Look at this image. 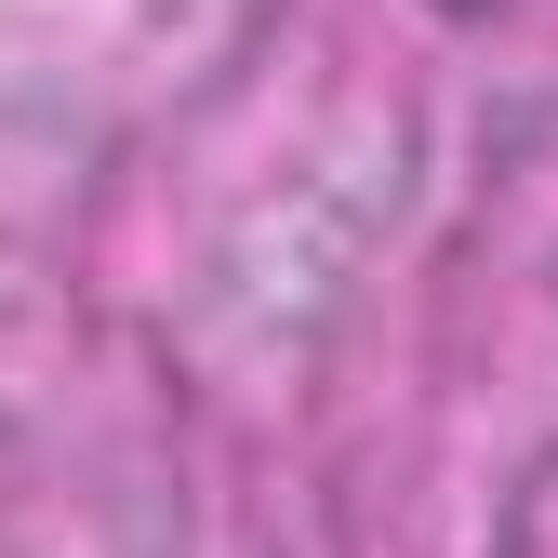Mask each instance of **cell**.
I'll use <instances>...</instances> for the list:
<instances>
[{"instance_id": "cell-1", "label": "cell", "mask_w": 558, "mask_h": 558, "mask_svg": "<svg viewBox=\"0 0 558 558\" xmlns=\"http://www.w3.org/2000/svg\"><path fill=\"white\" fill-rule=\"evenodd\" d=\"M439 14H493V0H439Z\"/></svg>"}]
</instances>
